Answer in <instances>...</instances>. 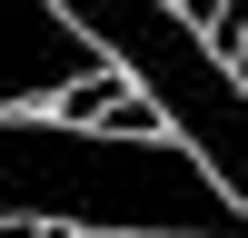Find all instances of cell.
Returning a JSON list of instances; mask_svg holds the SVG:
<instances>
[{
    "label": "cell",
    "mask_w": 248,
    "mask_h": 238,
    "mask_svg": "<svg viewBox=\"0 0 248 238\" xmlns=\"http://www.w3.org/2000/svg\"><path fill=\"white\" fill-rule=\"evenodd\" d=\"M0 218L109 238H248V208L179 139H119L70 119H0Z\"/></svg>",
    "instance_id": "obj_1"
},
{
    "label": "cell",
    "mask_w": 248,
    "mask_h": 238,
    "mask_svg": "<svg viewBox=\"0 0 248 238\" xmlns=\"http://www.w3.org/2000/svg\"><path fill=\"white\" fill-rule=\"evenodd\" d=\"M99 40L79 30L60 0H0V119L60 109L79 79H99Z\"/></svg>",
    "instance_id": "obj_2"
},
{
    "label": "cell",
    "mask_w": 248,
    "mask_h": 238,
    "mask_svg": "<svg viewBox=\"0 0 248 238\" xmlns=\"http://www.w3.org/2000/svg\"><path fill=\"white\" fill-rule=\"evenodd\" d=\"M119 99H129V79H119V70H99V79H79V89H70V99H60V109H50V119H70V129H90V119H109V109H119Z\"/></svg>",
    "instance_id": "obj_3"
},
{
    "label": "cell",
    "mask_w": 248,
    "mask_h": 238,
    "mask_svg": "<svg viewBox=\"0 0 248 238\" xmlns=\"http://www.w3.org/2000/svg\"><path fill=\"white\" fill-rule=\"evenodd\" d=\"M109 129H119V139H159L169 119H159V99H139V89H129V99L109 109Z\"/></svg>",
    "instance_id": "obj_4"
},
{
    "label": "cell",
    "mask_w": 248,
    "mask_h": 238,
    "mask_svg": "<svg viewBox=\"0 0 248 238\" xmlns=\"http://www.w3.org/2000/svg\"><path fill=\"white\" fill-rule=\"evenodd\" d=\"M209 50H218V60H238V50H248V0H229V10L209 20Z\"/></svg>",
    "instance_id": "obj_5"
},
{
    "label": "cell",
    "mask_w": 248,
    "mask_h": 238,
    "mask_svg": "<svg viewBox=\"0 0 248 238\" xmlns=\"http://www.w3.org/2000/svg\"><path fill=\"white\" fill-rule=\"evenodd\" d=\"M169 10H179V20H189V30H209V20H218V10H229V0H169Z\"/></svg>",
    "instance_id": "obj_6"
},
{
    "label": "cell",
    "mask_w": 248,
    "mask_h": 238,
    "mask_svg": "<svg viewBox=\"0 0 248 238\" xmlns=\"http://www.w3.org/2000/svg\"><path fill=\"white\" fill-rule=\"evenodd\" d=\"M0 238H70V228H40V218H0Z\"/></svg>",
    "instance_id": "obj_7"
},
{
    "label": "cell",
    "mask_w": 248,
    "mask_h": 238,
    "mask_svg": "<svg viewBox=\"0 0 248 238\" xmlns=\"http://www.w3.org/2000/svg\"><path fill=\"white\" fill-rule=\"evenodd\" d=\"M229 70H238V79H248V50H238V60H229Z\"/></svg>",
    "instance_id": "obj_8"
},
{
    "label": "cell",
    "mask_w": 248,
    "mask_h": 238,
    "mask_svg": "<svg viewBox=\"0 0 248 238\" xmlns=\"http://www.w3.org/2000/svg\"><path fill=\"white\" fill-rule=\"evenodd\" d=\"M79 238H109V228H79Z\"/></svg>",
    "instance_id": "obj_9"
}]
</instances>
